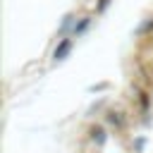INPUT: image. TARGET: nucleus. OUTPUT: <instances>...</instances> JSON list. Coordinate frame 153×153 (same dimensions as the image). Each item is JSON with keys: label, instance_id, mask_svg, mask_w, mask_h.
I'll list each match as a JSON object with an SVG mask.
<instances>
[{"label": "nucleus", "instance_id": "1", "mask_svg": "<svg viewBox=\"0 0 153 153\" xmlns=\"http://www.w3.org/2000/svg\"><path fill=\"white\" fill-rule=\"evenodd\" d=\"M67 50H69V41H62V43H60V48L55 50V60H62V57L67 55Z\"/></svg>", "mask_w": 153, "mask_h": 153}]
</instances>
